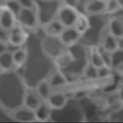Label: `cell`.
Instances as JSON below:
<instances>
[{"label":"cell","mask_w":123,"mask_h":123,"mask_svg":"<svg viewBox=\"0 0 123 123\" xmlns=\"http://www.w3.org/2000/svg\"><path fill=\"white\" fill-rule=\"evenodd\" d=\"M116 1H117L121 5H123V0H116Z\"/></svg>","instance_id":"d6a6232c"},{"label":"cell","mask_w":123,"mask_h":123,"mask_svg":"<svg viewBox=\"0 0 123 123\" xmlns=\"http://www.w3.org/2000/svg\"><path fill=\"white\" fill-rule=\"evenodd\" d=\"M73 27L82 36H83L91 28V23L89 17L84 12H79Z\"/></svg>","instance_id":"9a60e30c"},{"label":"cell","mask_w":123,"mask_h":123,"mask_svg":"<svg viewBox=\"0 0 123 123\" xmlns=\"http://www.w3.org/2000/svg\"><path fill=\"white\" fill-rule=\"evenodd\" d=\"M68 101L66 94L58 91L51 92L46 102L52 110H60L64 108Z\"/></svg>","instance_id":"8fae6325"},{"label":"cell","mask_w":123,"mask_h":123,"mask_svg":"<svg viewBox=\"0 0 123 123\" xmlns=\"http://www.w3.org/2000/svg\"><path fill=\"white\" fill-rule=\"evenodd\" d=\"M123 49H117L111 52V68L112 70L123 65Z\"/></svg>","instance_id":"603a6c76"},{"label":"cell","mask_w":123,"mask_h":123,"mask_svg":"<svg viewBox=\"0 0 123 123\" xmlns=\"http://www.w3.org/2000/svg\"><path fill=\"white\" fill-rule=\"evenodd\" d=\"M23 8L35 10L39 12V5L37 0H17Z\"/></svg>","instance_id":"cb8c5ba5"},{"label":"cell","mask_w":123,"mask_h":123,"mask_svg":"<svg viewBox=\"0 0 123 123\" xmlns=\"http://www.w3.org/2000/svg\"><path fill=\"white\" fill-rule=\"evenodd\" d=\"M16 19L17 22L28 32L35 33L41 27L39 12L35 10L22 8Z\"/></svg>","instance_id":"6da1fadb"},{"label":"cell","mask_w":123,"mask_h":123,"mask_svg":"<svg viewBox=\"0 0 123 123\" xmlns=\"http://www.w3.org/2000/svg\"><path fill=\"white\" fill-rule=\"evenodd\" d=\"M40 27L46 36L51 37H58L64 28L55 17L42 24Z\"/></svg>","instance_id":"30bf717a"},{"label":"cell","mask_w":123,"mask_h":123,"mask_svg":"<svg viewBox=\"0 0 123 123\" xmlns=\"http://www.w3.org/2000/svg\"><path fill=\"white\" fill-rule=\"evenodd\" d=\"M84 13L89 16H96L104 14L105 1L88 0L82 7Z\"/></svg>","instance_id":"ba28073f"},{"label":"cell","mask_w":123,"mask_h":123,"mask_svg":"<svg viewBox=\"0 0 123 123\" xmlns=\"http://www.w3.org/2000/svg\"><path fill=\"white\" fill-rule=\"evenodd\" d=\"M103 0V1H106V0Z\"/></svg>","instance_id":"836d02e7"},{"label":"cell","mask_w":123,"mask_h":123,"mask_svg":"<svg viewBox=\"0 0 123 123\" xmlns=\"http://www.w3.org/2000/svg\"><path fill=\"white\" fill-rule=\"evenodd\" d=\"M88 61L97 68L104 65L100 49L97 47H92L90 49Z\"/></svg>","instance_id":"ffe728a7"},{"label":"cell","mask_w":123,"mask_h":123,"mask_svg":"<svg viewBox=\"0 0 123 123\" xmlns=\"http://www.w3.org/2000/svg\"><path fill=\"white\" fill-rule=\"evenodd\" d=\"M117 45H118V49H123V37L117 38Z\"/></svg>","instance_id":"4dcf8cb0"},{"label":"cell","mask_w":123,"mask_h":123,"mask_svg":"<svg viewBox=\"0 0 123 123\" xmlns=\"http://www.w3.org/2000/svg\"><path fill=\"white\" fill-rule=\"evenodd\" d=\"M60 4L78 9L79 6L78 0H60Z\"/></svg>","instance_id":"f1b7e54d"},{"label":"cell","mask_w":123,"mask_h":123,"mask_svg":"<svg viewBox=\"0 0 123 123\" xmlns=\"http://www.w3.org/2000/svg\"><path fill=\"white\" fill-rule=\"evenodd\" d=\"M112 69L105 65L98 68V78H105L111 75Z\"/></svg>","instance_id":"484cf974"},{"label":"cell","mask_w":123,"mask_h":123,"mask_svg":"<svg viewBox=\"0 0 123 123\" xmlns=\"http://www.w3.org/2000/svg\"><path fill=\"white\" fill-rule=\"evenodd\" d=\"M14 69L12 51L8 49L0 54V73H9Z\"/></svg>","instance_id":"2e32d148"},{"label":"cell","mask_w":123,"mask_h":123,"mask_svg":"<svg viewBox=\"0 0 123 123\" xmlns=\"http://www.w3.org/2000/svg\"><path fill=\"white\" fill-rule=\"evenodd\" d=\"M9 46L8 44L0 42V54L8 50Z\"/></svg>","instance_id":"f546056e"},{"label":"cell","mask_w":123,"mask_h":123,"mask_svg":"<svg viewBox=\"0 0 123 123\" xmlns=\"http://www.w3.org/2000/svg\"><path fill=\"white\" fill-rule=\"evenodd\" d=\"M123 5L116 0H106L104 14H113L122 11Z\"/></svg>","instance_id":"44dd1931"},{"label":"cell","mask_w":123,"mask_h":123,"mask_svg":"<svg viewBox=\"0 0 123 123\" xmlns=\"http://www.w3.org/2000/svg\"><path fill=\"white\" fill-rule=\"evenodd\" d=\"M41 48L44 54L53 60L67 49L62 43L58 37L46 36L41 42Z\"/></svg>","instance_id":"7a4b0ae2"},{"label":"cell","mask_w":123,"mask_h":123,"mask_svg":"<svg viewBox=\"0 0 123 123\" xmlns=\"http://www.w3.org/2000/svg\"><path fill=\"white\" fill-rule=\"evenodd\" d=\"M35 90L42 101L46 102L51 93V86L48 78L39 80L36 84Z\"/></svg>","instance_id":"5bb4252c"},{"label":"cell","mask_w":123,"mask_h":123,"mask_svg":"<svg viewBox=\"0 0 123 123\" xmlns=\"http://www.w3.org/2000/svg\"><path fill=\"white\" fill-rule=\"evenodd\" d=\"M105 34L101 42V48L103 50L112 52L118 48L117 38L110 34L106 29Z\"/></svg>","instance_id":"d6986e66"},{"label":"cell","mask_w":123,"mask_h":123,"mask_svg":"<svg viewBox=\"0 0 123 123\" xmlns=\"http://www.w3.org/2000/svg\"><path fill=\"white\" fill-rule=\"evenodd\" d=\"M37 1H39L41 2H49L53 1L55 0H37Z\"/></svg>","instance_id":"1f68e13d"},{"label":"cell","mask_w":123,"mask_h":123,"mask_svg":"<svg viewBox=\"0 0 123 123\" xmlns=\"http://www.w3.org/2000/svg\"><path fill=\"white\" fill-rule=\"evenodd\" d=\"M106 29L107 31L116 38L123 37V24L122 15L111 17L108 20Z\"/></svg>","instance_id":"9c48e42d"},{"label":"cell","mask_w":123,"mask_h":123,"mask_svg":"<svg viewBox=\"0 0 123 123\" xmlns=\"http://www.w3.org/2000/svg\"><path fill=\"white\" fill-rule=\"evenodd\" d=\"M3 4L12 11L16 16L22 8L17 0H4Z\"/></svg>","instance_id":"d4e9b609"},{"label":"cell","mask_w":123,"mask_h":123,"mask_svg":"<svg viewBox=\"0 0 123 123\" xmlns=\"http://www.w3.org/2000/svg\"><path fill=\"white\" fill-rule=\"evenodd\" d=\"M52 109L47 102L42 101L38 107L34 111L36 120L44 122L49 120L52 113Z\"/></svg>","instance_id":"e0dca14e"},{"label":"cell","mask_w":123,"mask_h":123,"mask_svg":"<svg viewBox=\"0 0 123 123\" xmlns=\"http://www.w3.org/2000/svg\"><path fill=\"white\" fill-rule=\"evenodd\" d=\"M82 36L74 27H64L58 37L65 48L70 49L77 44Z\"/></svg>","instance_id":"8992f818"},{"label":"cell","mask_w":123,"mask_h":123,"mask_svg":"<svg viewBox=\"0 0 123 123\" xmlns=\"http://www.w3.org/2000/svg\"><path fill=\"white\" fill-rule=\"evenodd\" d=\"M82 74L86 79H93L98 78V68L87 61L83 69Z\"/></svg>","instance_id":"7402d4cb"},{"label":"cell","mask_w":123,"mask_h":123,"mask_svg":"<svg viewBox=\"0 0 123 123\" xmlns=\"http://www.w3.org/2000/svg\"><path fill=\"white\" fill-rule=\"evenodd\" d=\"M42 102L35 90H25L22 99V105L34 111Z\"/></svg>","instance_id":"7c38bea8"},{"label":"cell","mask_w":123,"mask_h":123,"mask_svg":"<svg viewBox=\"0 0 123 123\" xmlns=\"http://www.w3.org/2000/svg\"><path fill=\"white\" fill-rule=\"evenodd\" d=\"M8 40L9 31L6 30L0 26V42L9 45Z\"/></svg>","instance_id":"83f0119b"},{"label":"cell","mask_w":123,"mask_h":123,"mask_svg":"<svg viewBox=\"0 0 123 123\" xmlns=\"http://www.w3.org/2000/svg\"><path fill=\"white\" fill-rule=\"evenodd\" d=\"M29 53L27 48L23 46L17 48L12 51V59L14 68L18 69L22 68L26 63Z\"/></svg>","instance_id":"4fadbf2b"},{"label":"cell","mask_w":123,"mask_h":123,"mask_svg":"<svg viewBox=\"0 0 123 123\" xmlns=\"http://www.w3.org/2000/svg\"><path fill=\"white\" fill-rule=\"evenodd\" d=\"M104 64L111 68V52L100 49Z\"/></svg>","instance_id":"4316f807"},{"label":"cell","mask_w":123,"mask_h":123,"mask_svg":"<svg viewBox=\"0 0 123 123\" xmlns=\"http://www.w3.org/2000/svg\"><path fill=\"white\" fill-rule=\"evenodd\" d=\"M16 23L15 14L4 4L0 5V26L9 31Z\"/></svg>","instance_id":"52a82bcc"},{"label":"cell","mask_w":123,"mask_h":123,"mask_svg":"<svg viewBox=\"0 0 123 123\" xmlns=\"http://www.w3.org/2000/svg\"><path fill=\"white\" fill-rule=\"evenodd\" d=\"M79 12L77 8L60 4L57 8L55 17L64 27H73Z\"/></svg>","instance_id":"3957f363"},{"label":"cell","mask_w":123,"mask_h":123,"mask_svg":"<svg viewBox=\"0 0 123 123\" xmlns=\"http://www.w3.org/2000/svg\"><path fill=\"white\" fill-rule=\"evenodd\" d=\"M29 37V32L17 22L9 31V45L16 48L22 47L27 41Z\"/></svg>","instance_id":"277c9868"},{"label":"cell","mask_w":123,"mask_h":123,"mask_svg":"<svg viewBox=\"0 0 123 123\" xmlns=\"http://www.w3.org/2000/svg\"><path fill=\"white\" fill-rule=\"evenodd\" d=\"M48 78L51 88L61 86L68 82L66 75L63 71L58 68Z\"/></svg>","instance_id":"ac0fdd59"},{"label":"cell","mask_w":123,"mask_h":123,"mask_svg":"<svg viewBox=\"0 0 123 123\" xmlns=\"http://www.w3.org/2000/svg\"><path fill=\"white\" fill-rule=\"evenodd\" d=\"M10 118L18 122L28 123L36 121L34 111L23 105L11 109L9 112Z\"/></svg>","instance_id":"5b68a950"}]
</instances>
